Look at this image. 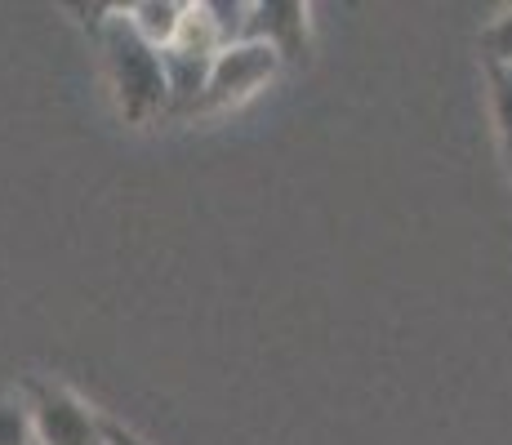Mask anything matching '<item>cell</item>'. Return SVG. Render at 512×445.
Returning <instances> with one entry per match:
<instances>
[{
    "label": "cell",
    "mask_w": 512,
    "mask_h": 445,
    "mask_svg": "<svg viewBox=\"0 0 512 445\" xmlns=\"http://www.w3.org/2000/svg\"><path fill=\"white\" fill-rule=\"evenodd\" d=\"M0 445H36L32 410H27L23 392H14V397H0Z\"/></svg>",
    "instance_id": "8"
},
{
    "label": "cell",
    "mask_w": 512,
    "mask_h": 445,
    "mask_svg": "<svg viewBox=\"0 0 512 445\" xmlns=\"http://www.w3.org/2000/svg\"><path fill=\"white\" fill-rule=\"evenodd\" d=\"M94 45L103 54L107 81H112L116 107L125 125H147L156 116H170V81H165V58L156 45H147L134 23L125 18V5H112L103 27L94 32Z\"/></svg>",
    "instance_id": "1"
},
{
    "label": "cell",
    "mask_w": 512,
    "mask_h": 445,
    "mask_svg": "<svg viewBox=\"0 0 512 445\" xmlns=\"http://www.w3.org/2000/svg\"><path fill=\"white\" fill-rule=\"evenodd\" d=\"M125 18H130L134 32H139L147 45L170 49L183 18H187V5H179V0H134V5H125Z\"/></svg>",
    "instance_id": "5"
},
{
    "label": "cell",
    "mask_w": 512,
    "mask_h": 445,
    "mask_svg": "<svg viewBox=\"0 0 512 445\" xmlns=\"http://www.w3.org/2000/svg\"><path fill=\"white\" fill-rule=\"evenodd\" d=\"M477 45H481V67H504V72H512V5L481 27Z\"/></svg>",
    "instance_id": "7"
},
{
    "label": "cell",
    "mask_w": 512,
    "mask_h": 445,
    "mask_svg": "<svg viewBox=\"0 0 512 445\" xmlns=\"http://www.w3.org/2000/svg\"><path fill=\"white\" fill-rule=\"evenodd\" d=\"M281 58L277 49L259 45V41H236V45H223V54L214 58L210 67V81H205L201 98L187 116H219V112H232V107L250 103L259 89H268L281 72Z\"/></svg>",
    "instance_id": "2"
},
{
    "label": "cell",
    "mask_w": 512,
    "mask_h": 445,
    "mask_svg": "<svg viewBox=\"0 0 512 445\" xmlns=\"http://www.w3.org/2000/svg\"><path fill=\"white\" fill-rule=\"evenodd\" d=\"M486 85H490V112H495V134L504 147L508 178H512V72L504 67H486Z\"/></svg>",
    "instance_id": "6"
},
{
    "label": "cell",
    "mask_w": 512,
    "mask_h": 445,
    "mask_svg": "<svg viewBox=\"0 0 512 445\" xmlns=\"http://www.w3.org/2000/svg\"><path fill=\"white\" fill-rule=\"evenodd\" d=\"M103 445H143V441L134 437L130 428H121L116 419H107V414H103Z\"/></svg>",
    "instance_id": "9"
},
{
    "label": "cell",
    "mask_w": 512,
    "mask_h": 445,
    "mask_svg": "<svg viewBox=\"0 0 512 445\" xmlns=\"http://www.w3.org/2000/svg\"><path fill=\"white\" fill-rule=\"evenodd\" d=\"M245 41L277 49L285 67H308L312 58V5L303 0H259L250 5Z\"/></svg>",
    "instance_id": "4"
},
{
    "label": "cell",
    "mask_w": 512,
    "mask_h": 445,
    "mask_svg": "<svg viewBox=\"0 0 512 445\" xmlns=\"http://www.w3.org/2000/svg\"><path fill=\"white\" fill-rule=\"evenodd\" d=\"M18 392L32 410L36 445H103V414L90 410L72 388L27 374Z\"/></svg>",
    "instance_id": "3"
}]
</instances>
